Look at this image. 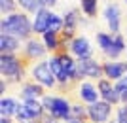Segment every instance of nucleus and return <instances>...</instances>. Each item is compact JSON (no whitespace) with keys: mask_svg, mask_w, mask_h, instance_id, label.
<instances>
[{"mask_svg":"<svg viewBox=\"0 0 127 123\" xmlns=\"http://www.w3.org/2000/svg\"><path fill=\"white\" fill-rule=\"evenodd\" d=\"M82 11L85 15L93 17L97 13V0H82Z\"/></svg>","mask_w":127,"mask_h":123,"instance_id":"26","label":"nucleus"},{"mask_svg":"<svg viewBox=\"0 0 127 123\" xmlns=\"http://www.w3.org/2000/svg\"><path fill=\"white\" fill-rule=\"evenodd\" d=\"M46 46L40 44L38 40H29L27 46L23 48V59H25V66L29 64V61H38V59H44L46 55Z\"/></svg>","mask_w":127,"mask_h":123,"instance_id":"7","label":"nucleus"},{"mask_svg":"<svg viewBox=\"0 0 127 123\" xmlns=\"http://www.w3.org/2000/svg\"><path fill=\"white\" fill-rule=\"evenodd\" d=\"M102 70H104V76L110 78L114 81H120L123 78V74L127 72V63H118V61H110V63L102 64Z\"/></svg>","mask_w":127,"mask_h":123,"instance_id":"9","label":"nucleus"},{"mask_svg":"<svg viewBox=\"0 0 127 123\" xmlns=\"http://www.w3.org/2000/svg\"><path fill=\"white\" fill-rule=\"evenodd\" d=\"M49 13H51L49 10L42 8V10L34 15V21H32V30L36 32V34H42V36H44V34L49 30Z\"/></svg>","mask_w":127,"mask_h":123,"instance_id":"11","label":"nucleus"},{"mask_svg":"<svg viewBox=\"0 0 127 123\" xmlns=\"http://www.w3.org/2000/svg\"><path fill=\"white\" fill-rule=\"evenodd\" d=\"M17 110H19V104H17L13 98H2V100H0V112H2V118L17 116Z\"/></svg>","mask_w":127,"mask_h":123,"instance_id":"18","label":"nucleus"},{"mask_svg":"<svg viewBox=\"0 0 127 123\" xmlns=\"http://www.w3.org/2000/svg\"><path fill=\"white\" fill-rule=\"evenodd\" d=\"M97 42H99V48H101L104 53H108L112 49V46H114V34L99 32V34H97Z\"/></svg>","mask_w":127,"mask_h":123,"instance_id":"22","label":"nucleus"},{"mask_svg":"<svg viewBox=\"0 0 127 123\" xmlns=\"http://www.w3.org/2000/svg\"><path fill=\"white\" fill-rule=\"evenodd\" d=\"M17 4L21 6L25 11H29V13H34V15H36L38 11L42 10V6H40V2H38V0H17Z\"/></svg>","mask_w":127,"mask_h":123,"instance_id":"23","label":"nucleus"},{"mask_svg":"<svg viewBox=\"0 0 127 123\" xmlns=\"http://www.w3.org/2000/svg\"><path fill=\"white\" fill-rule=\"evenodd\" d=\"M125 2H127V0H125Z\"/></svg>","mask_w":127,"mask_h":123,"instance_id":"32","label":"nucleus"},{"mask_svg":"<svg viewBox=\"0 0 127 123\" xmlns=\"http://www.w3.org/2000/svg\"><path fill=\"white\" fill-rule=\"evenodd\" d=\"M38 2H40V6H42V8H46V10H48L49 6L55 4V0H38Z\"/></svg>","mask_w":127,"mask_h":123,"instance_id":"29","label":"nucleus"},{"mask_svg":"<svg viewBox=\"0 0 127 123\" xmlns=\"http://www.w3.org/2000/svg\"><path fill=\"white\" fill-rule=\"evenodd\" d=\"M0 123H11V118H2V119H0Z\"/></svg>","mask_w":127,"mask_h":123,"instance_id":"31","label":"nucleus"},{"mask_svg":"<svg viewBox=\"0 0 127 123\" xmlns=\"http://www.w3.org/2000/svg\"><path fill=\"white\" fill-rule=\"evenodd\" d=\"M125 48L127 46H125V42H123V36L122 34H114V46H112V49L106 55H108L110 59H118V57L125 51Z\"/></svg>","mask_w":127,"mask_h":123,"instance_id":"21","label":"nucleus"},{"mask_svg":"<svg viewBox=\"0 0 127 123\" xmlns=\"http://www.w3.org/2000/svg\"><path fill=\"white\" fill-rule=\"evenodd\" d=\"M64 28V21H63V17H59L57 13H49V30L53 32H63Z\"/></svg>","mask_w":127,"mask_h":123,"instance_id":"25","label":"nucleus"},{"mask_svg":"<svg viewBox=\"0 0 127 123\" xmlns=\"http://www.w3.org/2000/svg\"><path fill=\"white\" fill-rule=\"evenodd\" d=\"M61 32H53V30H48L44 34V46L48 49H51L53 53L61 48V36H59Z\"/></svg>","mask_w":127,"mask_h":123,"instance_id":"20","label":"nucleus"},{"mask_svg":"<svg viewBox=\"0 0 127 123\" xmlns=\"http://www.w3.org/2000/svg\"><path fill=\"white\" fill-rule=\"evenodd\" d=\"M70 51H72V55L78 57V61L91 59V46L87 42V38H74L70 42Z\"/></svg>","mask_w":127,"mask_h":123,"instance_id":"10","label":"nucleus"},{"mask_svg":"<svg viewBox=\"0 0 127 123\" xmlns=\"http://www.w3.org/2000/svg\"><path fill=\"white\" fill-rule=\"evenodd\" d=\"M23 108L27 110V114L31 116L32 119H40L44 116V104L38 100H23Z\"/></svg>","mask_w":127,"mask_h":123,"instance_id":"16","label":"nucleus"},{"mask_svg":"<svg viewBox=\"0 0 127 123\" xmlns=\"http://www.w3.org/2000/svg\"><path fill=\"white\" fill-rule=\"evenodd\" d=\"M0 27H2V34H11V36L19 38V40H27V42L34 32L32 23L27 17V13H11V15L4 17Z\"/></svg>","mask_w":127,"mask_h":123,"instance_id":"1","label":"nucleus"},{"mask_svg":"<svg viewBox=\"0 0 127 123\" xmlns=\"http://www.w3.org/2000/svg\"><path fill=\"white\" fill-rule=\"evenodd\" d=\"M49 68H51L53 76L57 78V81H61V83H66V81H68V76L64 74V70H63V66H61V61H59L57 55H53L51 59H49Z\"/></svg>","mask_w":127,"mask_h":123,"instance_id":"17","label":"nucleus"},{"mask_svg":"<svg viewBox=\"0 0 127 123\" xmlns=\"http://www.w3.org/2000/svg\"><path fill=\"white\" fill-rule=\"evenodd\" d=\"M32 78L36 80L42 87H53L57 83V78L53 76L51 68H49V61H40L32 66Z\"/></svg>","mask_w":127,"mask_h":123,"instance_id":"5","label":"nucleus"},{"mask_svg":"<svg viewBox=\"0 0 127 123\" xmlns=\"http://www.w3.org/2000/svg\"><path fill=\"white\" fill-rule=\"evenodd\" d=\"M80 98L89 102V104H93L99 98V93H97V89L91 85L89 81H84V83H80Z\"/></svg>","mask_w":127,"mask_h":123,"instance_id":"15","label":"nucleus"},{"mask_svg":"<svg viewBox=\"0 0 127 123\" xmlns=\"http://www.w3.org/2000/svg\"><path fill=\"white\" fill-rule=\"evenodd\" d=\"M15 2L17 0H0V10H2V13L11 15L13 10H15Z\"/></svg>","mask_w":127,"mask_h":123,"instance_id":"27","label":"nucleus"},{"mask_svg":"<svg viewBox=\"0 0 127 123\" xmlns=\"http://www.w3.org/2000/svg\"><path fill=\"white\" fill-rule=\"evenodd\" d=\"M42 104H44V110L48 114H51L55 119H70V106L68 102L61 98V97H44L42 98Z\"/></svg>","mask_w":127,"mask_h":123,"instance_id":"3","label":"nucleus"},{"mask_svg":"<svg viewBox=\"0 0 127 123\" xmlns=\"http://www.w3.org/2000/svg\"><path fill=\"white\" fill-rule=\"evenodd\" d=\"M116 123H127V104L118 108V121Z\"/></svg>","mask_w":127,"mask_h":123,"instance_id":"28","label":"nucleus"},{"mask_svg":"<svg viewBox=\"0 0 127 123\" xmlns=\"http://www.w3.org/2000/svg\"><path fill=\"white\" fill-rule=\"evenodd\" d=\"M19 48H21L19 46V38L11 36V34H2L0 36V49H2V53H15Z\"/></svg>","mask_w":127,"mask_h":123,"instance_id":"14","label":"nucleus"},{"mask_svg":"<svg viewBox=\"0 0 127 123\" xmlns=\"http://www.w3.org/2000/svg\"><path fill=\"white\" fill-rule=\"evenodd\" d=\"M102 74H104L102 64H99L93 59H82L76 64V81H80L84 76L85 78H97V80H99Z\"/></svg>","mask_w":127,"mask_h":123,"instance_id":"4","label":"nucleus"},{"mask_svg":"<svg viewBox=\"0 0 127 123\" xmlns=\"http://www.w3.org/2000/svg\"><path fill=\"white\" fill-rule=\"evenodd\" d=\"M70 119H78V121L85 123L87 119H89V114H87V108H82V106H72V110H70Z\"/></svg>","mask_w":127,"mask_h":123,"instance_id":"24","label":"nucleus"},{"mask_svg":"<svg viewBox=\"0 0 127 123\" xmlns=\"http://www.w3.org/2000/svg\"><path fill=\"white\" fill-rule=\"evenodd\" d=\"M110 112H112V104L104 100H97L87 106V114H89V119L93 123H104L110 118Z\"/></svg>","mask_w":127,"mask_h":123,"instance_id":"6","label":"nucleus"},{"mask_svg":"<svg viewBox=\"0 0 127 123\" xmlns=\"http://www.w3.org/2000/svg\"><path fill=\"white\" fill-rule=\"evenodd\" d=\"M42 95H44V89L40 83H23V87H21L23 100H38Z\"/></svg>","mask_w":127,"mask_h":123,"instance_id":"13","label":"nucleus"},{"mask_svg":"<svg viewBox=\"0 0 127 123\" xmlns=\"http://www.w3.org/2000/svg\"><path fill=\"white\" fill-rule=\"evenodd\" d=\"M99 95L102 97V100L108 102V104H118L122 100L120 98V93L116 91L114 83H110L108 80H99Z\"/></svg>","mask_w":127,"mask_h":123,"instance_id":"8","label":"nucleus"},{"mask_svg":"<svg viewBox=\"0 0 127 123\" xmlns=\"http://www.w3.org/2000/svg\"><path fill=\"white\" fill-rule=\"evenodd\" d=\"M0 70L2 76L10 81H21L25 76V64L23 59H19L15 53H2L0 57Z\"/></svg>","mask_w":127,"mask_h":123,"instance_id":"2","label":"nucleus"},{"mask_svg":"<svg viewBox=\"0 0 127 123\" xmlns=\"http://www.w3.org/2000/svg\"><path fill=\"white\" fill-rule=\"evenodd\" d=\"M104 17L108 21V27H110V32L118 34L120 32V6L118 4H108L104 10Z\"/></svg>","mask_w":127,"mask_h":123,"instance_id":"12","label":"nucleus"},{"mask_svg":"<svg viewBox=\"0 0 127 123\" xmlns=\"http://www.w3.org/2000/svg\"><path fill=\"white\" fill-rule=\"evenodd\" d=\"M116 83H120L122 87H125V89H127V76H123L122 80H120V81H116Z\"/></svg>","mask_w":127,"mask_h":123,"instance_id":"30","label":"nucleus"},{"mask_svg":"<svg viewBox=\"0 0 127 123\" xmlns=\"http://www.w3.org/2000/svg\"><path fill=\"white\" fill-rule=\"evenodd\" d=\"M63 21H64L63 32H70V34H74L76 25H78V21H80V11L78 10H70L68 13L63 17Z\"/></svg>","mask_w":127,"mask_h":123,"instance_id":"19","label":"nucleus"}]
</instances>
